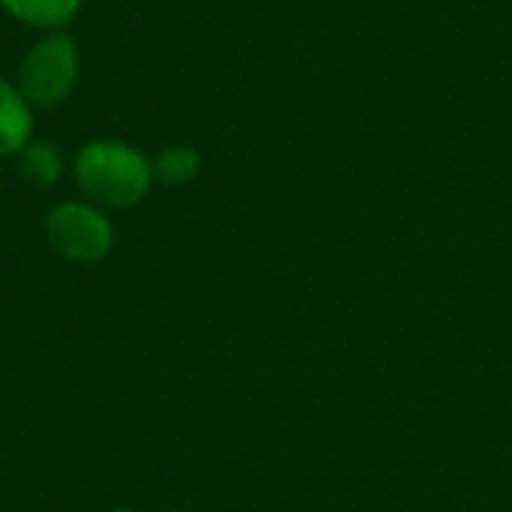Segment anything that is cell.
I'll list each match as a JSON object with an SVG mask.
<instances>
[{
  "instance_id": "6da1fadb",
  "label": "cell",
  "mask_w": 512,
  "mask_h": 512,
  "mask_svg": "<svg viewBox=\"0 0 512 512\" xmlns=\"http://www.w3.org/2000/svg\"><path fill=\"white\" fill-rule=\"evenodd\" d=\"M75 183L96 207L129 210L144 201L153 183V162L117 138L87 141L75 153Z\"/></svg>"
},
{
  "instance_id": "7a4b0ae2",
  "label": "cell",
  "mask_w": 512,
  "mask_h": 512,
  "mask_svg": "<svg viewBox=\"0 0 512 512\" xmlns=\"http://www.w3.org/2000/svg\"><path fill=\"white\" fill-rule=\"evenodd\" d=\"M81 54L66 30L45 33L18 63V90L30 105L51 108L60 105L78 81Z\"/></svg>"
},
{
  "instance_id": "3957f363",
  "label": "cell",
  "mask_w": 512,
  "mask_h": 512,
  "mask_svg": "<svg viewBox=\"0 0 512 512\" xmlns=\"http://www.w3.org/2000/svg\"><path fill=\"white\" fill-rule=\"evenodd\" d=\"M45 240L72 264H96L114 249V225L90 201H60L45 216Z\"/></svg>"
},
{
  "instance_id": "277c9868",
  "label": "cell",
  "mask_w": 512,
  "mask_h": 512,
  "mask_svg": "<svg viewBox=\"0 0 512 512\" xmlns=\"http://www.w3.org/2000/svg\"><path fill=\"white\" fill-rule=\"evenodd\" d=\"M33 141V111L18 84L0 78V159L18 156Z\"/></svg>"
},
{
  "instance_id": "5b68a950",
  "label": "cell",
  "mask_w": 512,
  "mask_h": 512,
  "mask_svg": "<svg viewBox=\"0 0 512 512\" xmlns=\"http://www.w3.org/2000/svg\"><path fill=\"white\" fill-rule=\"evenodd\" d=\"M18 174L24 183L30 186H54L60 183V177L66 174V159L63 150L54 141H30L21 153H18Z\"/></svg>"
},
{
  "instance_id": "8992f818",
  "label": "cell",
  "mask_w": 512,
  "mask_h": 512,
  "mask_svg": "<svg viewBox=\"0 0 512 512\" xmlns=\"http://www.w3.org/2000/svg\"><path fill=\"white\" fill-rule=\"evenodd\" d=\"M0 6L12 18L54 33V30H63L78 15L81 0H0Z\"/></svg>"
},
{
  "instance_id": "52a82bcc",
  "label": "cell",
  "mask_w": 512,
  "mask_h": 512,
  "mask_svg": "<svg viewBox=\"0 0 512 512\" xmlns=\"http://www.w3.org/2000/svg\"><path fill=\"white\" fill-rule=\"evenodd\" d=\"M201 171V156L189 144H171L153 159V177L165 186H183Z\"/></svg>"
},
{
  "instance_id": "ba28073f",
  "label": "cell",
  "mask_w": 512,
  "mask_h": 512,
  "mask_svg": "<svg viewBox=\"0 0 512 512\" xmlns=\"http://www.w3.org/2000/svg\"><path fill=\"white\" fill-rule=\"evenodd\" d=\"M111 512H135V510H129V507H120V510H111Z\"/></svg>"
},
{
  "instance_id": "9c48e42d",
  "label": "cell",
  "mask_w": 512,
  "mask_h": 512,
  "mask_svg": "<svg viewBox=\"0 0 512 512\" xmlns=\"http://www.w3.org/2000/svg\"><path fill=\"white\" fill-rule=\"evenodd\" d=\"M171 512H186V510H171Z\"/></svg>"
}]
</instances>
